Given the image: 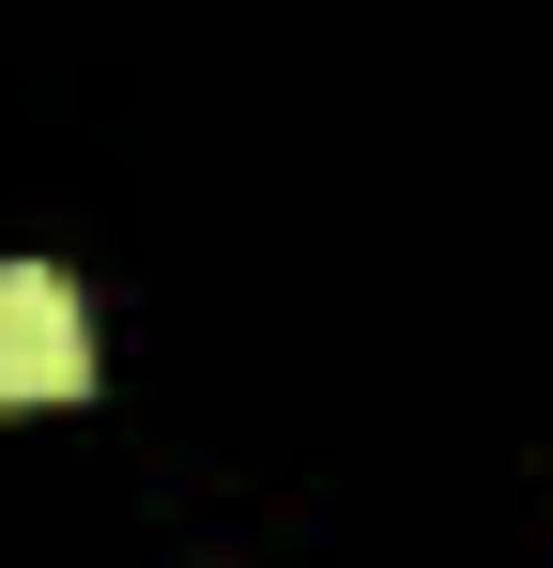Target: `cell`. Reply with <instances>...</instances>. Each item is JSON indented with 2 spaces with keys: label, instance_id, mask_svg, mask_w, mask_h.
<instances>
[{
  "label": "cell",
  "instance_id": "obj_1",
  "mask_svg": "<svg viewBox=\"0 0 553 568\" xmlns=\"http://www.w3.org/2000/svg\"><path fill=\"white\" fill-rule=\"evenodd\" d=\"M78 384H92V307H78V277L16 262V277H0V399H78Z\"/></svg>",
  "mask_w": 553,
  "mask_h": 568
}]
</instances>
